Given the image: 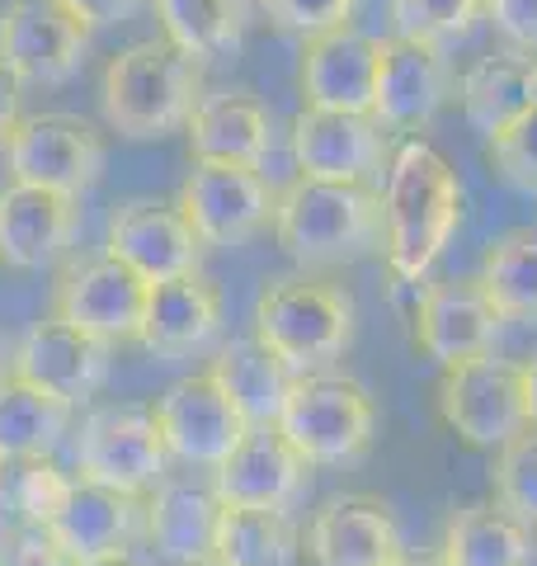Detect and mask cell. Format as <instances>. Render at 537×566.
<instances>
[{
	"label": "cell",
	"mask_w": 537,
	"mask_h": 566,
	"mask_svg": "<svg viewBox=\"0 0 537 566\" xmlns=\"http://www.w3.org/2000/svg\"><path fill=\"white\" fill-rule=\"evenodd\" d=\"M462 227V180L429 137H401L382 180V255L397 283L420 289Z\"/></svg>",
	"instance_id": "6da1fadb"
},
{
	"label": "cell",
	"mask_w": 537,
	"mask_h": 566,
	"mask_svg": "<svg viewBox=\"0 0 537 566\" xmlns=\"http://www.w3.org/2000/svg\"><path fill=\"white\" fill-rule=\"evenodd\" d=\"M274 241L302 274L354 264L382 245V189L368 180H312L297 175L278 189Z\"/></svg>",
	"instance_id": "7a4b0ae2"
},
{
	"label": "cell",
	"mask_w": 537,
	"mask_h": 566,
	"mask_svg": "<svg viewBox=\"0 0 537 566\" xmlns=\"http://www.w3.org/2000/svg\"><path fill=\"white\" fill-rule=\"evenodd\" d=\"M203 95V62L179 52L170 39H141L114 52L99 76L104 123L128 142L179 133Z\"/></svg>",
	"instance_id": "3957f363"
},
{
	"label": "cell",
	"mask_w": 537,
	"mask_h": 566,
	"mask_svg": "<svg viewBox=\"0 0 537 566\" xmlns=\"http://www.w3.org/2000/svg\"><path fill=\"white\" fill-rule=\"evenodd\" d=\"M354 297L316 274L268 279L255 297V335L293 374H316L345 359L354 345Z\"/></svg>",
	"instance_id": "277c9868"
},
{
	"label": "cell",
	"mask_w": 537,
	"mask_h": 566,
	"mask_svg": "<svg viewBox=\"0 0 537 566\" xmlns=\"http://www.w3.org/2000/svg\"><path fill=\"white\" fill-rule=\"evenodd\" d=\"M278 430L312 468H349L378 439V401L358 378L316 368L293 378Z\"/></svg>",
	"instance_id": "5b68a950"
},
{
	"label": "cell",
	"mask_w": 537,
	"mask_h": 566,
	"mask_svg": "<svg viewBox=\"0 0 537 566\" xmlns=\"http://www.w3.org/2000/svg\"><path fill=\"white\" fill-rule=\"evenodd\" d=\"M278 189L268 185L260 166H231V161H193L185 185L175 193V208L185 212L193 237L203 245H236L264 237L274 227Z\"/></svg>",
	"instance_id": "8992f818"
},
{
	"label": "cell",
	"mask_w": 537,
	"mask_h": 566,
	"mask_svg": "<svg viewBox=\"0 0 537 566\" xmlns=\"http://www.w3.org/2000/svg\"><path fill=\"white\" fill-rule=\"evenodd\" d=\"M434 406H439V420L467 449L495 453V449H505L514 434L528 430L518 364L495 359V354L443 368L439 387H434Z\"/></svg>",
	"instance_id": "52a82bcc"
},
{
	"label": "cell",
	"mask_w": 537,
	"mask_h": 566,
	"mask_svg": "<svg viewBox=\"0 0 537 566\" xmlns=\"http://www.w3.org/2000/svg\"><path fill=\"white\" fill-rule=\"evenodd\" d=\"M170 453L156 430L151 406H109L81 424L76 439V476L123 495H147L166 482Z\"/></svg>",
	"instance_id": "ba28073f"
},
{
	"label": "cell",
	"mask_w": 537,
	"mask_h": 566,
	"mask_svg": "<svg viewBox=\"0 0 537 566\" xmlns=\"http://www.w3.org/2000/svg\"><path fill=\"white\" fill-rule=\"evenodd\" d=\"M104 161H109V147L99 128L76 114H24L6 142L10 180L66 193V199H81L104 175Z\"/></svg>",
	"instance_id": "9c48e42d"
},
{
	"label": "cell",
	"mask_w": 537,
	"mask_h": 566,
	"mask_svg": "<svg viewBox=\"0 0 537 566\" xmlns=\"http://www.w3.org/2000/svg\"><path fill=\"white\" fill-rule=\"evenodd\" d=\"M147 289L151 283L133 274L123 260L104 255H81L66 260L52 289V316L99 335L104 345H128L141 331V312H147Z\"/></svg>",
	"instance_id": "30bf717a"
},
{
	"label": "cell",
	"mask_w": 537,
	"mask_h": 566,
	"mask_svg": "<svg viewBox=\"0 0 537 566\" xmlns=\"http://www.w3.org/2000/svg\"><path fill=\"white\" fill-rule=\"evenodd\" d=\"M151 416H156V430L166 439V453L175 463H189L203 472L222 468L231 449H236L250 430L208 368L170 382L166 392L151 401Z\"/></svg>",
	"instance_id": "8fae6325"
},
{
	"label": "cell",
	"mask_w": 537,
	"mask_h": 566,
	"mask_svg": "<svg viewBox=\"0 0 537 566\" xmlns=\"http://www.w3.org/2000/svg\"><path fill=\"white\" fill-rule=\"evenodd\" d=\"M90 29L57 0H10L0 6V62L20 85H66L81 76Z\"/></svg>",
	"instance_id": "7c38bea8"
},
{
	"label": "cell",
	"mask_w": 537,
	"mask_h": 566,
	"mask_svg": "<svg viewBox=\"0 0 537 566\" xmlns=\"http://www.w3.org/2000/svg\"><path fill=\"white\" fill-rule=\"evenodd\" d=\"M448 99H457V76L443 48L410 43V39H397V33L382 39L378 81H372V118L387 133L415 137L443 114Z\"/></svg>",
	"instance_id": "4fadbf2b"
},
{
	"label": "cell",
	"mask_w": 537,
	"mask_h": 566,
	"mask_svg": "<svg viewBox=\"0 0 537 566\" xmlns=\"http://www.w3.org/2000/svg\"><path fill=\"white\" fill-rule=\"evenodd\" d=\"M109 364H114V345H104L99 335L71 326L52 312L43 322H33L10 354V374L62 397L66 406H81L85 397H95L104 378H109Z\"/></svg>",
	"instance_id": "5bb4252c"
},
{
	"label": "cell",
	"mask_w": 537,
	"mask_h": 566,
	"mask_svg": "<svg viewBox=\"0 0 537 566\" xmlns=\"http://www.w3.org/2000/svg\"><path fill=\"white\" fill-rule=\"evenodd\" d=\"M288 147L297 175L312 180H372L391 161V133L372 114L302 109L288 123Z\"/></svg>",
	"instance_id": "9a60e30c"
},
{
	"label": "cell",
	"mask_w": 537,
	"mask_h": 566,
	"mask_svg": "<svg viewBox=\"0 0 537 566\" xmlns=\"http://www.w3.org/2000/svg\"><path fill=\"white\" fill-rule=\"evenodd\" d=\"M499 322L505 316L495 312L476 274L434 279V283H424L420 307H415V345L424 359H434L439 368H453V364L491 354Z\"/></svg>",
	"instance_id": "2e32d148"
},
{
	"label": "cell",
	"mask_w": 537,
	"mask_h": 566,
	"mask_svg": "<svg viewBox=\"0 0 537 566\" xmlns=\"http://www.w3.org/2000/svg\"><path fill=\"white\" fill-rule=\"evenodd\" d=\"M104 251L123 260L133 274L147 283H166V279H185L199 274L208 245L193 237V227L185 222V212L166 199H128L114 208L109 218V241Z\"/></svg>",
	"instance_id": "e0dca14e"
},
{
	"label": "cell",
	"mask_w": 537,
	"mask_h": 566,
	"mask_svg": "<svg viewBox=\"0 0 537 566\" xmlns=\"http://www.w3.org/2000/svg\"><path fill=\"white\" fill-rule=\"evenodd\" d=\"M307 482L312 463L283 439L278 424H250L227 463L212 468V495L236 510H288Z\"/></svg>",
	"instance_id": "ac0fdd59"
},
{
	"label": "cell",
	"mask_w": 537,
	"mask_h": 566,
	"mask_svg": "<svg viewBox=\"0 0 537 566\" xmlns=\"http://www.w3.org/2000/svg\"><path fill=\"white\" fill-rule=\"evenodd\" d=\"M382 39L364 29H330L302 43L297 91L302 109H335V114H372V81H378Z\"/></svg>",
	"instance_id": "d6986e66"
},
{
	"label": "cell",
	"mask_w": 537,
	"mask_h": 566,
	"mask_svg": "<svg viewBox=\"0 0 537 566\" xmlns=\"http://www.w3.org/2000/svg\"><path fill=\"white\" fill-rule=\"evenodd\" d=\"M302 547H307L312 566H391L406 553L391 505L368 491L330 495L312 515Z\"/></svg>",
	"instance_id": "ffe728a7"
},
{
	"label": "cell",
	"mask_w": 537,
	"mask_h": 566,
	"mask_svg": "<svg viewBox=\"0 0 537 566\" xmlns=\"http://www.w3.org/2000/svg\"><path fill=\"white\" fill-rule=\"evenodd\" d=\"M81 227V208L66 193L10 180L0 189V264L24 274L52 270L71 255Z\"/></svg>",
	"instance_id": "44dd1931"
},
{
	"label": "cell",
	"mask_w": 537,
	"mask_h": 566,
	"mask_svg": "<svg viewBox=\"0 0 537 566\" xmlns=\"http://www.w3.org/2000/svg\"><path fill=\"white\" fill-rule=\"evenodd\" d=\"M222 289L203 274L166 279L147 289L137 345H147L156 359H193L222 335Z\"/></svg>",
	"instance_id": "7402d4cb"
},
{
	"label": "cell",
	"mask_w": 537,
	"mask_h": 566,
	"mask_svg": "<svg viewBox=\"0 0 537 566\" xmlns=\"http://www.w3.org/2000/svg\"><path fill=\"white\" fill-rule=\"evenodd\" d=\"M48 534L71 562H99V557H128V547L141 538V495H123L95 482H71L66 501L57 505Z\"/></svg>",
	"instance_id": "603a6c76"
},
{
	"label": "cell",
	"mask_w": 537,
	"mask_h": 566,
	"mask_svg": "<svg viewBox=\"0 0 537 566\" xmlns=\"http://www.w3.org/2000/svg\"><path fill=\"white\" fill-rule=\"evenodd\" d=\"M185 137L193 161L264 166V156L274 151V114L245 91H212L193 104Z\"/></svg>",
	"instance_id": "cb8c5ba5"
},
{
	"label": "cell",
	"mask_w": 537,
	"mask_h": 566,
	"mask_svg": "<svg viewBox=\"0 0 537 566\" xmlns=\"http://www.w3.org/2000/svg\"><path fill=\"white\" fill-rule=\"evenodd\" d=\"M218 520H222V501L212 495V486L160 482L147 501H141V538L175 566L212 562Z\"/></svg>",
	"instance_id": "d4e9b609"
},
{
	"label": "cell",
	"mask_w": 537,
	"mask_h": 566,
	"mask_svg": "<svg viewBox=\"0 0 537 566\" xmlns=\"http://www.w3.org/2000/svg\"><path fill=\"white\" fill-rule=\"evenodd\" d=\"M208 374L218 378V387L231 397V406L241 411L245 424H278L283 401H288L293 378H297L255 331L227 340L218 354H212Z\"/></svg>",
	"instance_id": "484cf974"
},
{
	"label": "cell",
	"mask_w": 537,
	"mask_h": 566,
	"mask_svg": "<svg viewBox=\"0 0 537 566\" xmlns=\"http://www.w3.org/2000/svg\"><path fill=\"white\" fill-rule=\"evenodd\" d=\"M537 99V57L528 52H486L457 76V104L467 128L481 137H495L514 114H524Z\"/></svg>",
	"instance_id": "4316f807"
},
{
	"label": "cell",
	"mask_w": 537,
	"mask_h": 566,
	"mask_svg": "<svg viewBox=\"0 0 537 566\" xmlns=\"http://www.w3.org/2000/svg\"><path fill=\"white\" fill-rule=\"evenodd\" d=\"M439 562L443 566H528L533 528L524 520H514L505 505L472 501L448 515Z\"/></svg>",
	"instance_id": "83f0119b"
},
{
	"label": "cell",
	"mask_w": 537,
	"mask_h": 566,
	"mask_svg": "<svg viewBox=\"0 0 537 566\" xmlns=\"http://www.w3.org/2000/svg\"><path fill=\"white\" fill-rule=\"evenodd\" d=\"M71 411L76 406L6 368L0 374V458H52L71 430Z\"/></svg>",
	"instance_id": "f1b7e54d"
},
{
	"label": "cell",
	"mask_w": 537,
	"mask_h": 566,
	"mask_svg": "<svg viewBox=\"0 0 537 566\" xmlns=\"http://www.w3.org/2000/svg\"><path fill=\"white\" fill-rule=\"evenodd\" d=\"M302 534L288 510H236L222 505L212 562L218 566H293Z\"/></svg>",
	"instance_id": "f546056e"
},
{
	"label": "cell",
	"mask_w": 537,
	"mask_h": 566,
	"mask_svg": "<svg viewBox=\"0 0 537 566\" xmlns=\"http://www.w3.org/2000/svg\"><path fill=\"white\" fill-rule=\"evenodd\" d=\"M160 39L199 62L227 57L245 39V0H151Z\"/></svg>",
	"instance_id": "4dcf8cb0"
},
{
	"label": "cell",
	"mask_w": 537,
	"mask_h": 566,
	"mask_svg": "<svg viewBox=\"0 0 537 566\" xmlns=\"http://www.w3.org/2000/svg\"><path fill=\"white\" fill-rule=\"evenodd\" d=\"M476 279L505 322H537V232L533 227H518V232L491 241L486 255H481Z\"/></svg>",
	"instance_id": "1f68e13d"
},
{
	"label": "cell",
	"mask_w": 537,
	"mask_h": 566,
	"mask_svg": "<svg viewBox=\"0 0 537 566\" xmlns=\"http://www.w3.org/2000/svg\"><path fill=\"white\" fill-rule=\"evenodd\" d=\"M76 476H66L52 458H0V528L48 524L66 501Z\"/></svg>",
	"instance_id": "d6a6232c"
},
{
	"label": "cell",
	"mask_w": 537,
	"mask_h": 566,
	"mask_svg": "<svg viewBox=\"0 0 537 566\" xmlns=\"http://www.w3.org/2000/svg\"><path fill=\"white\" fill-rule=\"evenodd\" d=\"M387 14L397 39L448 52L453 43L467 39L486 10H481V0H387Z\"/></svg>",
	"instance_id": "836d02e7"
},
{
	"label": "cell",
	"mask_w": 537,
	"mask_h": 566,
	"mask_svg": "<svg viewBox=\"0 0 537 566\" xmlns=\"http://www.w3.org/2000/svg\"><path fill=\"white\" fill-rule=\"evenodd\" d=\"M495 505H505L514 520L537 528V424L514 434L505 449H495Z\"/></svg>",
	"instance_id": "e575fe53"
},
{
	"label": "cell",
	"mask_w": 537,
	"mask_h": 566,
	"mask_svg": "<svg viewBox=\"0 0 537 566\" xmlns=\"http://www.w3.org/2000/svg\"><path fill=\"white\" fill-rule=\"evenodd\" d=\"M486 161L505 185L537 193V99L514 114L495 137H486Z\"/></svg>",
	"instance_id": "d590c367"
},
{
	"label": "cell",
	"mask_w": 537,
	"mask_h": 566,
	"mask_svg": "<svg viewBox=\"0 0 537 566\" xmlns=\"http://www.w3.org/2000/svg\"><path fill=\"white\" fill-rule=\"evenodd\" d=\"M358 0H260V10L274 20L283 33H297L302 43L316 39V33L345 29Z\"/></svg>",
	"instance_id": "8d00e7d4"
},
{
	"label": "cell",
	"mask_w": 537,
	"mask_h": 566,
	"mask_svg": "<svg viewBox=\"0 0 537 566\" xmlns=\"http://www.w3.org/2000/svg\"><path fill=\"white\" fill-rule=\"evenodd\" d=\"M0 566H76L43 524L0 528Z\"/></svg>",
	"instance_id": "74e56055"
},
{
	"label": "cell",
	"mask_w": 537,
	"mask_h": 566,
	"mask_svg": "<svg viewBox=\"0 0 537 566\" xmlns=\"http://www.w3.org/2000/svg\"><path fill=\"white\" fill-rule=\"evenodd\" d=\"M481 10L514 52L537 57V0H481Z\"/></svg>",
	"instance_id": "f35d334b"
},
{
	"label": "cell",
	"mask_w": 537,
	"mask_h": 566,
	"mask_svg": "<svg viewBox=\"0 0 537 566\" xmlns=\"http://www.w3.org/2000/svg\"><path fill=\"white\" fill-rule=\"evenodd\" d=\"M57 6H66L90 33H95V29H118V24H128L141 6H151V0H57Z\"/></svg>",
	"instance_id": "ab89813d"
},
{
	"label": "cell",
	"mask_w": 537,
	"mask_h": 566,
	"mask_svg": "<svg viewBox=\"0 0 537 566\" xmlns=\"http://www.w3.org/2000/svg\"><path fill=\"white\" fill-rule=\"evenodd\" d=\"M20 118H24V85L6 62H0V151H6L10 133L20 128Z\"/></svg>",
	"instance_id": "60d3db41"
},
{
	"label": "cell",
	"mask_w": 537,
	"mask_h": 566,
	"mask_svg": "<svg viewBox=\"0 0 537 566\" xmlns=\"http://www.w3.org/2000/svg\"><path fill=\"white\" fill-rule=\"evenodd\" d=\"M518 382H524V416L528 424H537V354L518 364Z\"/></svg>",
	"instance_id": "b9f144b4"
},
{
	"label": "cell",
	"mask_w": 537,
	"mask_h": 566,
	"mask_svg": "<svg viewBox=\"0 0 537 566\" xmlns=\"http://www.w3.org/2000/svg\"><path fill=\"white\" fill-rule=\"evenodd\" d=\"M391 566H443L439 557H415V553H401L397 562H391Z\"/></svg>",
	"instance_id": "7bdbcfd3"
},
{
	"label": "cell",
	"mask_w": 537,
	"mask_h": 566,
	"mask_svg": "<svg viewBox=\"0 0 537 566\" xmlns=\"http://www.w3.org/2000/svg\"><path fill=\"white\" fill-rule=\"evenodd\" d=\"M76 566H137L128 557H99V562H76Z\"/></svg>",
	"instance_id": "ee69618b"
},
{
	"label": "cell",
	"mask_w": 537,
	"mask_h": 566,
	"mask_svg": "<svg viewBox=\"0 0 537 566\" xmlns=\"http://www.w3.org/2000/svg\"><path fill=\"white\" fill-rule=\"evenodd\" d=\"M193 566H218V562H193Z\"/></svg>",
	"instance_id": "f6af8a7d"
},
{
	"label": "cell",
	"mask_w": 537,
	"mask_h": 566,
	"mask_svg": "<svg viewBox=\"0 0 537 566\" xmlns=\"http://www.w3.org/2000/svg\"><path fill=\"white\" fill-rule=\"evenodd\" d=\"M0 374H6V364H0Z\"/></svg>",
	"instance_id": "bcb514c9"
}]
</instances>
